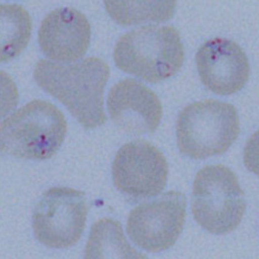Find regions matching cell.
I'll return each instance as SVG.
<instances>
[{"label":"cell","instance_id":"1","mask_svg":"<svg viewBox=\"0 0 259 259\" xmlns=\"http://www.w3.org/2000/svg\"><path fill=\"white\" fill-rule=\"evenodd\" d=\"M109 75L107 64L96 57L70 64L41 60L34 71L38 85L63 103L88 129L99 127L106 120L103 94Z\"/></svg>","mask_w":259,"mask_h":259},{"label":"cell","instance_id":"2","mask_svg":"<svg viewBox=\"0 0 259 259\" xmlns=\"http://www.w3.org/2000/svg\"><path fill=\"white\" fill-rule=\"evenodd\" d=\"M184 56L179 32L169 26H149L129 31L119 38L114 51L116 66L151 82L176 74Z\"/></svg>","mask_w":259,"mask_h":259},{"label":"cell","instance_id":"3","mask_svg":"<svg viewBox=\"0 0 259 259\" xmlns=\"http://www.w3.org/2000/svg\"><path fill=\"white\" fill-rule=\"evenodd\" d=\"M67 131L59 109L47 101H32L2 123V150L18 158L48 159L59 149Z\"/></svg>","mask_w":259,"mask_h":259},{"label":"cell","instance_id":"4","mask_svg":"<svg viewBox=\"0 0 259 259\" xmlns=\"http://www.w3.org/2000/svg\"><path fill=\"white\" fill-rule=\"evenodd\" d=\"M177 131L180 150L187 157L203 159L215 156L226 152L238 138V115L229 103L199 101L180 114Z\"/></svg>","mask_w":259,"mask_h":259},{"label":"cell","instance_id":"5","mask_svg":"<svg viewBox=\"0 0 259 259\" xmlns=\"http://www.w3.org/2000/svg\"><path fill=\"white\" fill-rule=\"evenodd\" d=\"M246 209L244 194L236 174L223 165L206 166L193 184L192 211L196 222L215 235L234 231Z\"/></svg>","mask_w":259,"mask_h":259},{"label":"cell","instance_id":"6","mask_svg":"<svg viewBox=\"0 0 259 259\" xmlns=\"http://www.w3.org/2000/svg\"><path fill=\"white\" fill-rule=\"evenodd\" d=\"M85 194L67 187H56L44 194L32 219L35 236L42 244L65 248L75 244L85 228Z\"/></svg>","mask_w":259,"mask_h":259},{"label":"cell","instance_id":"7","mask_svg":"<svg viewBox=\"0 0 259 259\" xmlns=\"http://www.w3.org/2000/svg\"><path fill=\"white\" fill-rule=\"evenodd\" d=\"M186 202L183 194L168 192L154 201L141 204L130 214L127 232L140 248L157 252L172 247L186 222Z\"/></svg>","mask_w":259,"mask_h":259},{"label":"cell","instance_id":"8","mask_svg":"<svg viewBox=\"0 0 259 259\" xmlns=\"http://www.w3.org/2000/svg\"><path fill=\"white\" fill-rule=\"evenodd\" d=\"M167 175L164 155L145 141H133L121 147L112 166L115 187L135 197L157 195L164 189Z\"/></svg>","mask_w":259,"mask_h":259},{"label":"cell","instance_id":"9","mask_svg":"<svg viewBox=\"0 0 259 259\" xmlns=\"http://www.w3.org/2000/svg\"><path fill=\"white\" fill-rule=\"evenodd\" d=\"M196 62L204 85L220 95L239 92L249 78L247 56L236 43L225 38L205 43L198 51Z\"/></svg>","mask_w":259,"mask_h":259},{"label":"cell","instance_id":"10","mask_svg":"<svg viewBox=\"0 0 259 259\" xmlns=\"http://www.w3.org/2000/svg\"><path fill=\"white\" fill-rule=\"evenodd\" d=\"M108 108L116 125L137 135L154 132L163 116L157 96L143 84L130 79L116 83L110 90Z\"/></svg>","mask_w":259,"mask_h":259},{"label":"cell","instance_id":"11","mask_svg":"<svg viewBox=\"0 0 259 259\" xmlns=\"http://www.w3.org/2000/svg\"><path fill=\"white\" fill-rule=\"evenodd\" d=\"M90 36V26L85 16L74 9L61 8L51 12L43 19L38 40L50 59L70 62L86 53Z\"/></svg>","mask_w":259,"mask_h":259},{"label":"cell","instance_id":"12","mask_svg":"<svg viewBox=\"0 0 259 259\" xmlns=\"http://www.w3.org/2000/svg\"><path fill=\"white\" fill-rule=\"evenodd\" d=\"M86 258H143L126 241L120 224L102 219L93 226L85 249Z\"/></svg>","mask_w":259,"mask_h":259},{"label":"cell","instance_id":"13","mask_svg":"<svg viewBox=\"0 0 259 259\" xmlns=\"http://www.w3.org/2000/svg\"><path fill=\"white\" fill-rule=\"evenodd\" d=\"M1 17V61L8 62L18 56L27 46L32 23L27 11L16 4L0 7Z\"/></svg>","mask_w":259,"mask_h":259},{"label":"cell","instance_id":"14","mask_svg":"<svg viewBox=\"0 0 259 259\" xmlns=\"http://www.w3.org/2000/svg\"><path fill=\"white\" fill-rule=\"evenodd\" d=\"M104 4L109 16L125 25L168 20L176 8V1H105Z\"/></svg>","mask_w":259,"mask_h":259},{"label":"cell","instance_id":"15","mask_svg":"<svg viewBox=\"0 0 259 259\" xmlns=\"http://www.w3.org/2000/svg\"><path fill=\"white\" fill-rule=\"evenodd\" d=\"M2 113H8L16 106L17 93L14 83L5 73H2Z\"/></svg>","mask_w":259,"mask_h":259},{"label":"cell","instance_id":"16","mask_svg":"<svg viewBox=\"0 0 259 259\" xmlns=\"http://www.w3.org/2000/svg\"><path fill=\"white\" fill-rule=\"evenodd\" d=\"M258 135L255 134L249 140L244 150V163L248 169L258 174Z\"/></svg>","mask_w":259,"mask_h":259}]
</instances>
